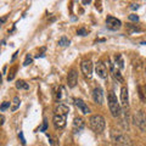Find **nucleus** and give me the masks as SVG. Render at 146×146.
I'll return each mask as SVG.
<instances>
[{"label":"nucleus","mask_w":146,"mask_h":146,"mask_svg":"<svg viewBox=\"0 0 146 146\" xmlns=\"http://www.w3.org/2000/svg\"><path fill=\"white\" fill-rule=\"evenodd\" d=\"M139 96L143 102H146V85H139Z\"/></svg>","instance_id":"obj_15"},{"label":"nucleus","mask_w":146,"mask_h":146,"mask_svg":"<svg viewBox=\"0 0 146 146\" xmlns=\"http://www.w3.org/2000/svg\"><path fill=\"white\" fill-rule=\"evenodd\" d=\"M16 88H17V89L28 90V89H29V85H28V83H26L25 80H17V82H16Z\"/></svg>","instance_id":"obj_17"},{"label":"nucleus","mask_w":146,"mask_h":146,"mask_svg":"<svg viewBox=\"0 0 146 146\" xmlns=\"http://www.w3.org/2000/svg\"><path fill=\"white\" fill-rule=\"evenodd\" d=\"M115 62H116L115 65L117 66L118 70H122V68L124 67V61H123L121 54H116V55H115Z\"/></svg>","instance_id":"obj_14"},{"label":"nucleus","mask_w":146,"mask_h":146,"mask_svg":"<svg viewBox=\"0 0 146 146\" xmlns=\"http://www.w3.org/2000/svg\"><path fill=\"white\" fill-rule=\"evenodd\" d=\"M18 136H20V139H21V143H22V145H26V140H25L23 133H22V131H20V134H18Z\"/></svg>","instance_id":"obj_23"},{"label":"nucleus","mask_w":146,"mask_h":146,"mask_svg":"<svg viewBox=\"0 0 146 146\" xmlns=\"http://www.w3.org/2000/svg\"><path fill=\"white\" fill-rule=\"evenodd\" d=\"M95 71H96L98 76L100 77V78H102V79H106V78H107L108 71H107V67H106V65H105L104 62L99 61V62L96 63V66H95Z\"/></svg>","instance_id":"obj_7"},{"label":"nucleus","mask_w":146,"mask_h":146,"mask_svg":"<svg viewBox=\"0 0 146 146\" xmlns=\"http://www.w3.org/2000/svg\"><path fill=\"white\" fill-rule=\"evenodd\" d=\"M46 128H48V124H46V122H44V123H43V125H42V128H40V130H42V131H45V130H46Z\"/></svg>","instance_id":"obj_25"},{"label":"nucleus","mask_w":146,"mask_h":146,"mask_svg":"<svg viewBox=\"0 0 146 146\" xmlns=\"http://www.w3.org/2000/svg\"><path fill=\"white\" fill-rule=\"evenodd\" d=\"M128 101H129V96H128V88L127 86H122L121 89V105L123 107L128 106Z\"/></svg>","instance_id":"obj_13"},{"label":"nucleus","mask_w":146,"mask_h":146,"mask_svg":"<svg viewBox=\"0 0 146 146\" xmlns=\"http://www.w3.org/2000/svg\"><path fill=\"white\" fill-rule=\"evenodd\" d=\"M67 83H68V86H70V88H74L77 85V83H78V74H77V72L74 70H71V72L68 73Z\"/></svg>","instance_id":"obj_11"},{"label":"nucleus","mask_w":146,"mask_h":146,"mask_svg":"<svg viewBox=\"0 0 146 146\" xmlns=\"http://www.w3.org/2000/svg\"><path fill=\"white\" fill-rule=\"evenodd\" d=\"M74 105H76V107L78 108L82 113H83V115H89L90 113V108L88 107V105H86L83 100L74 99Z\"/></svg>","instance_id":"obj_10"},{"label":"nucleus","mask_w":146,"mask_h":146,"mask_svg":"<svg viewBox=\"0 0 146 146\" xmlns=\"http://www.w3.org/2000/svg\"><path fill=\"white\" fill-rule=\"evenodd\" d=\"M5 21H6V17H3L1 20H0V27H1V25H3V23H4V22H5Z\"/></svg>","instance_id":"obj_27"},{"label":"nucleus","mask_w":146,"mask_h":146,"mask_svg":"<svg viewBox=\"0 0 146 146\" xmlns=\"http://www.w3.org/2000/svg\"><path fill=\"white\" fill-rule=\"evenodd\" d=\"M84 127H85V122H84L83 118L76 117L74 119H73V124H72V130H73V133H78V131L83 130Z\"/></svg>","instance_id":"obj_9"},{"label":"nucleus","mask_w":146,"mask_h":146,"mask_svg":"<svg viewBox=\"0 0 146 146\" xmlns=\"http://www.w3.org/2000/svg\"><path fill=\"white\" fill-rule=\"evenodd\" d=\"M10 105H11V102L5 101V102L1 105V106H0V111H5V110H7L9 107H10Z\"/></svg>","instance_id":"obj_19"},{"label":"nucleus","mask_w":146,"mask_h":146,"mask_svg":"<svg viewBox=\"0 0 146 146\" xmlns=\"http://www.w3.org/2000/svg\"><path fill=\"white\" fill-rule=\"evenodd\" d=\"M58 45H60V46H68V45H70V40H68L66 36H62V38L58 40Z\"/></svg>","instance_id":"obj_18"},{"label":"nucleus","mask_w":146,"mask_h":146,"mask_svg":"<svg viewBox=\"0 0 146 146\" xmlns=\"http://www.w3.org/2000/svg\"><path fill=\"white\" fill-rule=\"evenodd\" d=\"M129 20L130 21H134V22H138L139 21V16L135 15V13H131V15H129Z\"/></svg>","instance_id":"obj_21"},{"label":"nucleus","mask_w":146,"mask_h":146,"mask_svg":"<svg viewBox=\"0 0 146 146\" xmlns=\"http://www.w3.org/2000/svg\"><path fill=\"white\" fill-rule=\"evenodd\" d=\"M107 101H108V107H110V112H111V115L117 118L121 116V105L118 102L117 100V96L115 95L113 91H110L108 93V96H107Z\"/></svg>","instance_id":"obj_3"},{"label":"nucleus","mask_w":146,"mask_h":146,"mask_svg":"<svg viewBox=\"0 0 146 146\" xmlns=\"http://www.w3.org/2000/svg\"><path fill=\"white\" fill-rule=\"evenodd\" d=\"M133 121H134V124L139 128L141 131H146V115L143 110H140L134 115L133 117Z\"/></svg>","instance_id":"obj_4"},{"label":"nucleus","mask_w":146,"mask_h":146,"mask_svg":"<svg viewBox=\"0 0 146 146\" xmlns=\"http://www.w3.org/2000/svg\"><path fill=\"white\" fill-rule=\"evenodd\" d=\"M80 68L85 78H91V76H93V62L90 60H84L80 63Z\"/></svg>","instance_id":"obj_6"},{"label":"nucleus","mask_w":146,"mask_h":146,"mask_svg":"<svg viewBox=\"0 0 146 146\" xmlns=\"http://www.w3.org/2000/svg\"><path fill=\"white\" fill-rule=\"evenodd\" d=\"M5 123V116L4 115H0V125H3Z\"/></svg>","instance_id":"obj_24"},{"label":"nucleus","mask_w":146,"mask_h":146,"mask_svg":"<svg viewBox=\"0 0 146 146\" xmlns=\"http://www.w3.org/2000/svg\"><path fill=\"white\" fill-rule=\"evenodd\" d=\"M32 61H33V58H32L29 55H27V56H26V60H25V62H23V66H28V65H31Z\"/></svg>","instance_id":"obj_20"},{"label":"nucleus","mask_w":146,"mask_h":146,"mask_svg":"<svg viewBox=\"0 0 146 146\" xmlns=\"http://www.w3.org/2000/svg\"><path fill=\"white\" fill-rule=\"evenodd\" d=\"M143 44H144V45H146V42H144V43H143Z\"/></svg>","instance_id":"obj_28"},{"label":"nucleus","mask_w":146,"mask_h":146,"mask_svg":"<svg viewBox=\"0 0 146 146\" xmlns=\"http://www.w3.org/2000/svg\"><path fill=\"white\" fill-rule=\"evenodd\" d=\"M133 10H136V9H139V4H131V6H130Z\"/></svg>","instance_id":"obj_26"},{"label":"nucleus","mask_w":146,"mask_h":146,"mask_svg":"<svg viewBox=\"0 0 146 146\" xmlns=\"http://www.w3.org/2000/svg\"><path fill=\"white\" fill-rule=\"evenodd\" d=\"M89 125L93 129L95 133H102L105 127H106V122H105V118L100 115H94L89 118Z\"/></svg>","instance_id":"obj_2"},{"label":"nucleus","mask_w":146,"mask_h":146,"mask_svg":"<svg viewBox=\"0 0 146 146\" xmlns=\"http://www.w3.org/2000/svg\"><path fill=\"white\" fill-rule=\"evenodd\" d=\"M77 34H79V35H86L88 34V31H86L85 28H80L77 31Z\"/></svg>","instance_id":"obj_22"},{"label":"nucleus","mask_w":146,"mask_h":146,"mask_svg":"<svg viewBox=\"0 0 146 146\" xmlns=\"http://www.w3.org/2000/svg\"><path fill=\"white\" fill-rule=\"evenodd\" d=\"M106 27L111 31H118L122 27V22L121 20L113 17V16H108L106 18Z\"/></svg>","instance_id":"obj_5"},{"label":"nucleus","mask_w":146,"mask_h":146,"mask_svg":"<svg viewBox=\"0 0 146 146\" xmlns=\"http://www.w3.org/2000/svg\"><path fill=\"white\" fill-rule=\"evenodd\" d=\"M115 141L119 146H130V139L127 135H123V134L117 135V138H115Z\"/></svg>","instance_id":"obj_12"},{"label":"nucleus","mask_w":146,"mask_h":146,"mask_svg":"<svg viewBox=\"0 0 146 146\" xmlns=\"http://www.w3.org/2000/svg\"><path fill=\"white\" fill-rule=\"evenodd\" d=\"M93 100L95 104L98 105H102L104 104V91L100 86H96L93 90Z\"/></svg>","instance_id":"obj_8"},{"label":"nucleus","mask_w":146,"mask_h":146,"mask_svg":"<svg viewBox=\"0 0 146 146\" xmlns=\"http://www.w3.org/2000/svg\"><path fill=\"white\" fill-rule=\"evenodd\" d=\"M20 105H21V100H20V98H13V100H12V102H11V111L12 112H15L16 110L20 107Z\"/></svg>","instance_id":"obj_16"},{"label":"nucleus","mask_w":146,"mask_h":146,"mask_svg":"<svg viewBox=\"0 0 146 146\" xmlns=\"http://www.w3.org/2000/svg\"><path fill=\"white\" fill-rule=\"evenodd\" d=\"M68 112H70V108L65 104H57L55 106L52 122H54V127L56 130H61L66 127Z\"/></svg>","instance_id":"obj_1"}]
</instances>
